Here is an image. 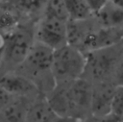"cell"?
Returning a JSON list of instances; mask_svg holds the SVG:
<instances>
[{"label":"cell","instance_id":"1","mask_svg":"<svg viewBox=\"0 0 123 122\" xmlns=\"http://www.w3.org/2000/svg\"><path fill=\"white\" fill-rule=\"evenodd\" d=\"M53 52L49 47L35 41L25 60L14 70L29 79L43 96L55 87L51 74Z\"/></svg>","mask_w":123,"mask_h":122},{"label":"cell","instance_id":"2","mask_svg":"<svg viewBox=\"0 0 123 122\" xmlns=\"http://www.w3.org/2000/svg\"><path fill=\"white\" fill-rule=\"evenodd\" d=\"M85 57L86 64L82 78L92 84L112 82L117 65L123 58V40L111 46L91 51Z\"/></svg>","mask_w":123,"mask_h":122},{"label":"cell","instance_id":"3","mask_svg":"<svg viewBox=\"0 0 123 122\" xmlns=\"http://www.w3.org/2000/svg\"><path fill=\"white\" fill-rule=\"evenodd\" d=\"M35 25L33 23H20L5 35L0 75L14 71L25 60L35 42Z\"/></svg>","mask_w":123,"mask_h":122},{"label":"cell","instance_id":"4","mask_svg":"<svg viewBox=\"0 0 123 122\" xmlns=\"http://www.w3.org/2000/svg\"><path fill=\"white\" fill-rule=\"evenodd\" d=\"M85 55L69 44L54 50L51 74L55 85L69 84L81 78L85 70Z\"/></svg>","mask_w":123,"mask_h":122},{"label":"cell","instance_id":"5","mask_svg":"<svg viewBox=\"0 0 123 122\" xmlns=\"http://www.w3.org/2000/svg\"><path fill=\"white\" fill-rule=\"evenodd\" d=\"M67 23L57 18L42 15L35 25V41L52 50L67 44Z\"/></svg>","mask_w":123,"mask_h":122},{"label":"cell","instance_id":"6","mask_svg":"<svg viewBox=\"0 0 123 122\" xmlns=\"http://www.w3.org/2000/svg\"><path fill=\"white\" fill-rule=\"evenodd\" d=\"M66 93L70 110V116L76 114L90 113V104L92 97V83L85 78H79L66 84Z\"/></svg>","mask_w":123,"mask_h":122},{"label":"cell","instance_id":"7","mask_svg":"<svg viewBox=\"0 0 123 122\" xmlns=\"http://www.w3.org/2000/svg\"><path fill=\"white\" fill-rule=\"evenodd\" d=\"M0 87L14 97L34 99L40 94L29 79L15 71L0 75Z\"/></svg>","mask_w":123,"mask_h":122},{"label":"cell","instance_id":"8","mask_svg":"<svg viewBox=\"0 0 123 122\" xmlns=\"http://www.w3.org/2000/svg\"><path fill=\"white\" fill-rule=\"evenodd\" d=\"M115 85L112 82H100L92 84V97L90 114L98 117L110 115L111 104Z\"/></svg>","mask_w":123,"mask_h":122},{"label":"cell","instance_id":"9","mask_svg":"<svg viewBox=\"0 0 123 122\" xmlns=\"http://www.w3.org/2000/svg\"><path fill=\"white\" fill-rule=\"evenodd\" d=\"M4 2L15 12L22 23L36 24L43 15L47 0H4Z\"/></svg>","mask_w":123,"mask_h":122},{"label":"cell","instance_id":"10","mask_svg":"<svg viewBox=\"0 0 123 122\" xmlns=\"http://www.w3.org/2000/svg\"><path fill=\"white\" fill-rule=\"evenodd\" d=\"M56 117L45 96L39 94L29 105L25 122H53Z\"/></svg>","mask_w":123,"mask_h":122},{"label":"cell","instance_id":"11","mask_svg":"<svg viewBox=\"0 0 123 122\" xmlns=\"http://www.w3.org/2000/svg\"><path fill=\"white\" fill-rule=\"evenodd\" d=\"M94 17L102 27L123 30V9L109 3Z\"/></svg>","mask_w":123,"mask_h":122},{"label":"cell","instance_id":"12","mask_svg":"<svg viewBox=\"0 0 123 122\" xmlns=\"http://www.w3.org/2000/svg\"><path fill=\"white\" fill-rule=\"evenodd\" d=\"M69 21H78L87 19L92 13L86 0H63Z\"/></svg>","mask_w":123,"mask_h":122},{"label":"cell","instance_id":"13","mask_svg":"<svg viewBox=\"0 0 123 122\" xmlns=\"http://www.w3.org/2000/svg\"><path fill=\"white\" fill-rule=\"evenodd\" d=\"M20 23L22 22L15 12L4 1L0 2V31L6 35Z\"/></svg>","mask_w":123,"mask_h":122},{"label":"cell","instance_id":"14","mask_svg":"<svg viewBox=\"0 0 123 122\" xmlns=\"http://www.w3.org/2000/svg\"><path fill=\"white\" fill-rule=\"evenodd\" d=\"M43 15L57 18L62 21H69V17L63 0H47Z\"/></svg>","mask_w":123,"mask_h":122},{"label":"cell","instance_id":"15","mask_svg":"<svg viewBox=\"0 0 123 122\" xmlns=\"http://www.w3.org/2000/svg\"><path fill=\"white\" fill-rule=\"evenodd\" d=\"M110 115L116 120L123 122V86L115 85L111 98Z\"/></svg>","mask_w":123,"mask_h":122},{"label":"cell","instance_id":"16","mask_svg":"<svg viewBox=\"0 0 123 122\" xmlns=\"http://www.w3.org/2000/svg\"><path fill=\"white\" fill-rule=\"evenodd\" d=\"M86 1L92 15L98 13L102 9H104L109 4V0H86Z\"/></svg>","mask_w":123,"mask_h":122},{"label":"cell","instance_id":"17","mask_svg":"<svg viewBox=\"0 0 123 122\" xmlns=\"http://www.w3.org/2000/svg\"><path fill=\"white\" fill-rule=\"evenodd\" d=\"M112 82L115 85L123 86V58L121 59V61L117 65V68L112 78Z\"/></svg>","mask_w":123,"mask_h":122},{"label":"cell","instance_id":"18","mask_svg":"<svg viewBox=\"0 0 123 122\" xmlns=\"http://www.w3.org/2000/svg\"><path fill=\"white\" fill-rule=\"evenodd\" d=\"M80 122H120V121L116 120L111 115H108L105 117H98V116H94L90 114L89 116H86L82 118Z\"/></svg>","mask_w":123,"mask_h":122},{"label":"cell","instance_id":"19","mask_svg":"<svg viewBox=\"0 0 123 122\" xmlns=\"http://www.w3.org/2000/svg\"><path fill=\"white\" fill-rule=\"evenodd\" d=\"M80 120L72 116H57L53 122H80Z\"/></svg>","mask_w":123,"mask_h":122},{"label":"cell","instance_id":"20","mask_svg":"<svg viewBox=\"0 0 123 122\" xmlns=\"http://www.w3.org/2000/svg\"><path fill=\"white\" fill-rule=\"evenodd\" d=\"M4 48H5V34L0 31V65H1V62L3 60Z\"/></svg>","mask_w":123,"mask_h":122},{"label":"cell","instance_id":"21","mask_svg":"<svg viewBox=\"0 0 123 122\" xmlns=\"http://www.w3.org/2000/svg\"><path fill=\"white\" fill-rule=\"evenodd\" d=\"M109 3L117 8L123 9V0H109Z\"/></svg>","mask_w":123,"mask_h":122},{"label":"cell","instance_id":"22","mask_svg":"<svg viewBox=\"0 0 123 122\" xmlns=\"http://www.w3.org/2000/svg\"><path fill=\"white\" fill-rule=\"evenodd\" d=\"M1 1H4V0H0V2H1Z\"/></svg>","mask_w":123,"mask_h":122}]
</instances>
